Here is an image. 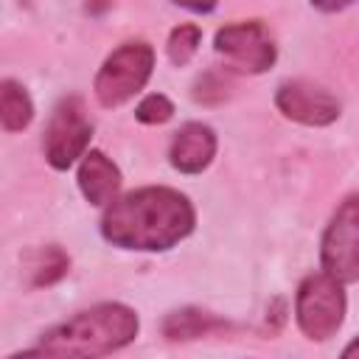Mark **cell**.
Returning a JSON list of instances; mask_svg holds the SVG:
<instances>
[{
	"label": "cell",
	"mask_w": 359,
	"mask_h": 359,
	"mask_svg": "<svg viewBox=\"0 0 359 359\" xmlns=\"http://www.w3.org/2000/svg\"><path fill=\"white\" fill-rule=\"evenodd\" d=\"M196 224L185 194L165 185H146L118 196L101 216V236L121 250L163 252L191 236Z\"/></svg>",
	"instance_id": "1"
},
{
	"label": "cell",
	"mask_w": 359,
	"mask_h": 359,
	"mask_svg": "<svg viewBox=\"0 0 359 359\" xmlns=\"http://www.w3.org/2000/svg\"><path fill=\"white\" fill-rule=\"evenodd\" d=\"M140 320L123 303H98L73 314L42 334L39 345L25 353L48 356H104L126 348L137 337Z\"/></svg>",
	"instance_id": "2"
},
{
	"label": "cell",
	"mask_w": 359,
	"mask_h": 359,
	"mask_svg": "<svg viewBox=\"0 0 359 359\" xmlns=\"http://www.w3.org/2000/svg\"><path fill=\"white\" fill-rule=\"evenodd\" d=\"M151 70H154L151 45L143 39H129L104 59V65L95 73L93 93L101 107L107 109L121 107L146 87V81L151 79Z\"/></svg>",
	"instance_id": "3"
},
{
	"label": "cell",
	"mask_w": 359,
	"mask_h": 359,
	"mask_svg": "<svg viewBox=\"0 0 359 359\" xmlns=\"http://www.w3.org/2000/svg\"><path fill=\"white\" fill-rule=\"evenodd\" d=\"M294 320L303 337L311 342H325L334 337L345 320V292L328 272L306 275L294 294Z\"/></svg>",
	"instance_id": "4"
},
{
	"label": "cell",
	"mask_w": 359,
	"mask_h": 359,
	"mask_svg": "<svg viewBox=\"0 0 359 359\" xmlns=\"http://www.w3.org/2000/svg\"><path fill=\"white\" fill-rule=\"evenodd\" d=\"M90 137H93V121L84 109V101L79 95H67L53 107L50 121L45 126V137H42L45 160L56 171H67L79 157L87 154Z\"/></svg>",
	"instance_id": "5"
},
{
	"label": "cell",
	"mask_w": 359,
	"mask_h": 359,
	"mask_svg": "<svg viewBox=\"0 0 359 359\" xmlns=\"http://www.w3.org/2000/svg\"><path fill=\"white\" fill-rule=\"evenodd\" d=\"M323 272L339 283L359 280V196H348L334 210L320 241Z\"/></svg>",
	"instance_id": "6"
},
{
	"label": "cell",
	"mask_w": 359,
	"mask_h": 359,
	"mask_svg": "<svg viewBox=\"0 0 359 359\" xmlns=\"http://www.w3.org/2000/svg\"><path fill=\"white\" fill-rule=\"evenodd\" d=\"M213 48L230 70L241 73H264L275 65L278 56L272 34L261 20H241L219 28L213 36Z\"/></svg>",
	"instance_id": "7"
},
{
	"label": "cell",
	"mask_w": 359,
	"mask_h": 359,
	"mask_svg": "<svg viewBox=\"0 0 359 359\" xmlns=\"http://www.w3.org/2000/svg\"><path fill=\"white\" fill-rule=\"evenodd\" d=\"M275 107L283 118L303 126H328L339 118V101L320 84L306 79L283 81L275 93Z\"/></svg>",
	"instance_id": "8"
},
{
	"label": "cell",
	"mask_w": 359,
	"mask_h": 359,
	"mask_svg": "<svg viewBox=\"0 0 359 359\" xmlns=\"http://www.w3.org/2000/svg\"><path fill=\"white\" fill-rule=\"evenodd\" d=\"M216 157V132L208 123L188 121L182 123L168 146V163L180 174H202Z\"/></svg>",
	"instance_id": "9"
},
{
	"label": "cell",
	"mask_w": 359,
	"mask_h": 359,
	"mask_svg": "<svg viewBox=\"0 0 359 359\" xmlns=\"http://www.w3.org/2000/svg\"><path fill=\"white\" fill-rule=\"evenodd\" d=\"M79 191L84 194V199L95 208H107L118 199L121 191V171L118 165L98 149L87 151L79 163Z\"/></svg>",
	"instance_id": "10"
},
{
	"label": "cell",
	"mask_w": 359,
	"mask_h": 359,
	"mask_svg": "<svg viewBox=\"0 0 359 359\" xmlns=\"http://www.w3.org/2000/svg\"><path fill=\"white\" fill-rule=\"evenodd\" d=\"M227 320L202 311V309H177L171 314H165L163 320V337L171 342H188V339H199V337H210L216 331H224Z\"/></svg>",
	"instance_id": "11"
},
{
	"label": "cell",
	"mask_w": 359,
	"mask_h": 359,
	"mask_svg": "<svg viewBox=\"0 0 359 359\" xmlns=\"http://www.w3.org/2000/svg\"><path fill=\"white\" fill-rule=\"evenodd\" d=\"M0 121L6 132H22L34 121V104L22 84L6 79L0 84Z\"/></svg>",
	"instance_id": "12"
},
{
	"label": "cell",
	"mask_w": 359,
	"mask_h": 359,
	"mask_svg": "<svg viewBox=\"0 0 359 359\" xmlns=\"http://www.w3.org/2000/svg\"><path fill=\"white\" fill-rule=\"evenodd\" d=\"M70 269V258L62 247L50 244V247H42L36 252V261L31 266V283L34 286H50L56 280H62Z\"/></svg>",
	"instance_id": "13"
},
{
	"label": "cell",
	"mask_w": 359,
	"mask_h": 359,
	"mask_svg": "<svg viewBox=\"0 0 359 359\" xmlns=\"http://www.w3.org/2000/svg\"><path fill=\"white\" fill-rule=\"evenodd\" d=\"M199 42H202V28L194 25V22H182L177 25L171 34H168V42H165V53L171 59V65L182 67L194 59V53L199 50Z\"/></svg>",
	"instance_id": "14"
},
{
	"label": "cell",
	"mask_w": 359,
	"mask_h": 359,
	"mask_svg": "<svg viewBox=\"0 0 359 359\" xmlns=\"http://www.w3.org/2000/svg\"><path fill=\"white\" fill-rule=\"evenodd\" d=\"M171 115H174V104H171V98L163 95V93H151V95H146V98L135 107V118H137L140 123H149V126H160V123L171 121Z\"/></svg>",
	"instance_id": "15"
},
{
	"label": "cell",
	"mask_w": 359,
	"mask_h": 359,
	"mask_svg": "<svg viewBox=\"0 0 359 359\" xmlns=\"http://www.w3.org/2000/svg\"><path fill=\"white\" fill-rule=\"evenodd\" d=\"M194 98L202 104H219L227 98V81L219 73H205L196 84H194Z\"/></svg>",
	"instance_id": "16"
},
{
	"label": "cell",
	"mask_w": 359,
	"mask_h": 359,
	"mask_svg": "<svg viewBox=\"0 0 359 359\" xmlns=\"http://www.w3.org/2000/svg\"><path fill=\"white\" fill-rule=\"evenodd\" d=\"M174 6H182L188 11H196V14H208L216 8V0H171Z\"/></svg>",
	"instance_id": "17"
},
{
	"label": "cell",
	"mask_w": 359,
	"mask_h": 359,
	"mask_svg": "<svg viewBox=\"0 0 359 359\" xmlns=\"http://www.w3.org/2000/svg\"><path fill=\"white\" fill-rule=\"evenodd\" d=\"M351 3H356V0H311V6H314L317 11H325V14L342 11V8H348Z\"/></svg>",
	"instance_id": "18"
},
{
	"label": "cell",
	"mask_w": 359,
	"mask_h": 359,
	"mask_svg": "<svg viewBox=\"0 0 359 359\" xmlns=\"http://www.w3.org/2000/svg\"><path fill=\"white\" fill-rule=\"evenodd\" d=\"M342 356H345V359H351V356H359V337H356V339H351V342L342 348Z\"/></svg>",
	"instance_id": "19"
}]
</instances>
